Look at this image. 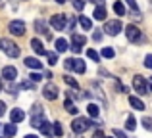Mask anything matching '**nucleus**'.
Here are the masks:
<instances>
[{
  "instance_id": "f257e3e1",
  "label": "nucleus",
  "mask_w": 152,
  "mask_h": 138,
  "mask_svg": "<svg viewBox=\"0 0 152 138\" xmlns=\"http://www.w3.org/2000/svg\"><path fill=\"white\" fill-rule=\"evenodd\" d=\"M93 121H89L87 117H77V119H73V123H71V131L75 132V134H83V132L87 131V129L93 127Z\"/></svg>"
},
{
  "instance_id": "f03ea898",
  "label": "nucleus",
  "mask_w": 152,
  "mask_h": 138,
  "mask_svg": "<svg viewBox=\"0 0 152 138\" xmlns=\"http://www.w3.org/2000/svg\"><path fill=\"white\" fill-rule=\"evenodd\" d=\"M0 50H2V52H6L10 58H18L19 56L18 44H15L14 40H10V38H0Z\"/></svg>"
},
{
  "instance_id": "7ed1b4c3",
  "label": "nucleus",
  "mask_w": 152,
  "mask_h": 138,
  "mask_svg": "<svg viewBox=\"0 0 152 138\" xmlns=\"http://www.w3.org/2000/svg\"><path fill=\"white\" fill-rule=\"evenodd\" d=\"M42 123H45V111H42V108L39 104H35L33 108H31V125L41 129Z\"/></svg>"
},
{
  "instance_id": "20e7f679",
  "label": "nucleus",
  "mask_w": 152,
  "mask_h": 138,
  "mask_svg": "<svg viewBox=\"0 0 152 138\" xmlns=\"http://www.w3.org/2000/svg\"><path fill=\"white\" fill-rule=\"evenodd\" d=\"M133 88L137 90L139 94H148L150 92V86H148V82H146V79L141 77V75H135L133 77Z\"/></svg>"
},
{
  "instance_id": "39448f33",
  "label": "nucleus",
  "mask_w": 152,
  "mask_h": 138,
  "mask_svg": "<svg viewBox=\"0 0 152 138\" xmlns=\"http://www.w3.org/2000/svg\"><path fill=\"white\" fill-rule=\"evenodd\" d=\"M121 21H118V19H112V21H106V25H104V33L106 35H112V37H115V35H119V31H121Z\"/></svg>"
},
{
  "instance_id": "423d86ee",
  "label": "nucleus",
  "mask_w": 152,
  "mask_h": 138,
  "mask_svg": "<svg viewBox=\"0 0 152 138\" xmlns=\"http://www.w3.org/2000/svg\"><path fill=\"white\" fill-rule=\"evenodd\" d=\"M50 25L54 27L56 31H64L67 27V17H66V15H62V14H56V15H52V17H50Z\"/></svg>"
},
{
  "instance_id": "0eeeda50",
  "label": "nucleus",
  "mask_w": 152,
  "mask_h": 138,
  "mask_svg": "<svg viewBox=\"0 0 152 138\" xmlns=\"http://www.w3.org/2000/svg\"><path fill=\"white\" fill-rule=\"evenodd\" d=\"M42 96L46 98V100H56L58 98V86L54 85V82H48V85H45V88H42Z\"/></svg>"
},
{
  "instance_id": "6e6552de",
  "label": "nucleus",
  "mask_w": 152,
  "mask_h": 138,
  "mask_svg": "<svg viewBox=\"0 0 152 138\" xmlns=\"http://www.w3.org/2000/svg\"><path fill=\"white\" fill-rule=\"evenodd\" d=\"M85 42H87V38L83 37V35H77V33H75L73 37H71V44H73V46H71V50H73L75 54H79V52H81V48L85 46Z\"/></svg>"
},
{
  "instance_id": "1a4fd4ad",
  "label": "nucleus",
  "mask_w": 152,
  "mask_h": 138,
  "mask_svg": "<svg viewBox=\"0 0 152 138\" xmlns=\"http://www.w3.org/2000/svg\"><path fill=\"white\" fill-rule=\"evenodd\" d=\"M125 37L129 38L131 42H139L141 40V31H139L135 25H127L125 27Z\"/></svg>"
},
{
  "instance_id": "9d476101",
  "label": "nucleus",
  "mask_w": 152,
  "mask_h": 138,
  "mask_svg": "<svg viewBox=\"0 0 152 138\" xmlns=\"http://www.w3.org/2000/svg\"><path fill=\"white\" fill-rule=\"evenodd\" d=\"M8 29H10L12 35L21 37V35H25V23H23V21H12L10 25H8Z\"/></svg>"
},
{
  "instance_id": "9b49d317",
  "label": "nucleus",
  "mask_w": 152,
  "mask_h": 138,
  "mask_svg": "<svg viewBox=\"0 0 152 138\" xmlns=\"http://www.w3.org/2000/svg\"><path fill=\"white\" fill-rule=\"evenodd\" d=\"M15 77H18V69H15L14 65H6V67L2 69V79H6V81H14Z\"/></svg>"
},
{
  "instance_id": "f8f14e48",
  "label": "nucleus",
  "mask_w": 152,
  "mask_h": 138,
  "mask_svg": "<svg viewBox=\"0 0 152 138\" xmlns=\"http://www.w3.org/2000/svg\"><path fill=\"white\" fill-rule=\"evenodd\" d=\"M35 29H37L39 33L46 35V38H48V40H52V35L48 33V25H46V23L42 21V19H37V21H35Z\"/></svg>"
},
{
  "instance_id": "ddd939ff",
  "label": "nucleus",
  "mask_w": 152,
  "mask_h": 138,
  "mask_svg": "<svg viewBox=\"0 0 152 138\" xmlns=\"http://www.w3.org/2000/svg\"><path fill=\"white\" fill-rule=\"evenodd\" d=\"M129 104H131V108L139 109V111H142V109H146L145 102H142L141 98H137V96H129Z\"/></svg>"
},
{
  "instance_id": "4468645a",
  "label": "nucleus",
  "mask_w": 152,
  "mask_h": 138,
  "mask_svg": "<svg viewBox=\"0 0 152 138\" xmlns=\"http://www.w3.org/2000/svg\"><path fill=\"white\" fill-rule=\"evenodd\" d=\"M41 132L45 136H54V123H48V121H45V123L41 125Z\"/></svg>"
},
{
  "instance_id": "2eb2a0df",
  "label": "nucleus",
  "mask_w": 152,
  "mask_h": 138,
  "mask_svg": "<svg viewBox=\"0 0 152 138\" xmlns=\"http://www.w3.org/2000/svg\"><path fill=\"white\" fill-rule=\"evenodd\" d=\"M31 48H33L37 54H41V56H46V50L42 48V42L39 40V38H33V40H31Z\"/></svg>"
},
{
  "instance_id": "dca6fc26",
  "label": "nucleus",
  "mask_w": 152,
  "mask_h": 138,
  "mask_svg": "<svg viewBox=\"0 0 152 138\" xmlns=\"http://www.w3.org/2000/svg\"><path fill=\"white\" fill-rule=\"evenodd\" d=\"M15 123H8V125H4V136L6 138H14L15 136Z\"/></svg>"
},
{
  "instance_id": "f3484780",
  "label": "nucleus",
  "mask_w": 152,
  "mask_h": 138,
  "mask_svg": "<svg viewBox=\"0 0 152 138\" xmlns=\"http://www.w3.org/2000/svg\"><path fill=\"white\" fill-rule=\"evenodd\" d=\"M10 117H12V123H21V121L25 119V113H23L21 109L15 108L14 111H12V115H10Z\"/></svg>"
},
{
  "instance_id": "a211bd4d",
  "label": "nucleus",
  "mask_w": 152,
  "mask_h": 138,
  "mask_svg": "<svg viewBox=\"0 0 152 138\" xmlns=\"http://www.w3.org/2000/svg\"><path fill=\"white\" fill-rule=\"evenodd\" d=\"M25 65L29 69H41L42 67V64L37 60V58H25Z\"/></svg>"
},
{
  "instance_id": "6ab92c4d",
  "label": "nucleus",
  "mask_w": 152,
  "mask_h": 138,
  "mask_svg": "<svg viewBox=\"0 0 152 138\" xmlns=\"http://www.w3.org/2000/svg\"><path fill=\"white\" fill-rule=\"evenodd\" d=\"M93 15H94V19H98V21H104V19H106V8H104V6L94 8Z\"/></svg>"
},
{
  "instance_id": "aec40b11",
  "label": "nucleus",
  "mask_w": 152,
  "mask_h": 138,
  "mask_svg": "<svg viewBox=\"0 0 152 138\" xmlns=\"http://www.w3.org/2000/svg\"><path fill=\"white\" fill-rule=\"evenodd\" d=\"M73 71H77V73H85L87 71V65L83 60H75L73 58Z\"/></svg>"
},
{
  "instance_id": "412c9836",
  "label": "nucleus",
  "mask_w": 152,
  "mask_h": 138,
  "mask_svg": "<svg viewBox=\"0 0 152 138\" xmlns=\"http://www.w3.org/2000/svg\"><path fill=\"white\" fill-rule=\"evenodd\" d=\"M67 48H69V44H67L66 38H56V50L58 52H66Z\"/></svg>"
},
{
  "instance_id": "4be33fe9",
  "label": "nucleus",
  "mask_w": 152,
  "mask_h": 138,
  "mask_svg": "<svg viewBox=\"0 0 152 138\" xmlns=\"http://www.w3.org/2000/svg\"><path fill=\"white\" fill-rule=\"evenodd\" d=\"M64 108H66L67 111L71 113V115H77V113H79V109H77V108L73 105V102H71L69 98H66V102H64Z\"/></svg>"
},
{
  "instance_id": "5701e85b",
  "label": "nucleus",
  "mask_w": 152,
  "mask_h": 138,
  "mask_svg": "<svg viewBox=\"0 0 152 138\" xmlns=\"http://www.w3.org/2000/svg\"><path fill=\"white\" fill-rule=\"evenodd\" d=\"M79 25H81L85 31H91L93 23H91V19H89V17H85V15H79Z\"/></svg>"
},
{
  "instance_id": "b1692460",
  "label": "nucleus",
  "mask_w": 152,
  "mask_h": 138,
  "mask_svg": "<svg viewBox=\"0 0 152 138\" xmlns=\"http://www.w3.org/2000/svg\"><path fill=\"white\" fill-rule=\"evenodd\" d=\"M114 12L118 15H125V6H123V2H119V0L114 2Z\"/></svg>"
},
{
  "instance_id": "393cba45",
  "label": "nucleus",
  "mask_w": 152,
  "mask_h": 138,
  "mask_svg": "<svg viewBox=\"0 0 152 138\" xmlns=\"http://www.w3.org/2000/svg\"><path fill=\"white\" fill-rule=\"evenodd\" d=\"M125 127H127V131H135V129H137V121H135V117H133V115H129V117H127Z\"/></svg>"
},
{
  "instance_id": "a878e982",
  "label": "nucleus",
  "mask_w": 152,
  "mask_h": 138,
  "mask_svg": "<svg viewBox=\"0 0 152 138\" xmlns=\"http://www.w3.org/2000/svg\"><path fill=\"white\" fill-rule=\"evenodd\" d=\"M64 81H66L69 86H73V88H77V90H79V82L75 81L73 77H69V75H64Z\"/></svg>"
},
{
  "instance_id": "bb28decb",
  "label": "nucleus",
  "mask_w": 152,
  "mask_h": 138,
  "mask_svg": "<svg viewBox=\"0 0 152 138\" xmlns=\"http://www.w3.org/2000/svg\"><path fill=\"white\" fill-rule=\"evenodd\" d=\"M46 60H48L50 65H56V64H58V56H56V52H46Z\"/></svg>"
},
{
  "instance_id": "cd10ccee",
  "label": "nucleus",
  "mask_w": 152,
  "mask_h": 138,
  "mask_svg": "<svg viewBox=\"0 0 152 138\" xmlns=\"http://www.w3.org/2000/svg\"><path fill=\"white\" fill-rule=\"evenodd\" d=\"M87 56H89L91 60H94V61H98V60H100V54H98L94 48H89V50H87Z\"/></svg>"
},
{
  "instance_id": "c85d7f7f",
  "label": "nucleus",
  "mask_w": 152,
  "mask_h": 138,
  "mask_svg": "<svg viewBox=\"0 0 152 138\" xmlns=\"http://www.w3.org/2000/svg\"><path fill=\"white\" fill-rule=\"evenodd\" d=\"M54 136H64V127H62V123H54Z\"/></svg>"
},
{
  "instance_id": "c756f323",
  "label": "nucleus",
  "mask_w": 152,
  "mask_h": 138,
  "mask_svg": "<svg viewBox=\"0 0 152 138\" xmlns=\"http://www.w3.org/2000/svg\"><path fill=\"white\" fill-rule=\"evenodd\" d=\"M102 56H104V58H108V60H112V58L115 56L114 48H104V50H102Z\"/></svg>"
},
{
  "instance_id": "7c9ffc66",
  "label": "nucleus",
  "mask_w": 152,
  "mask_h": 138,
  "mask_svg": "<svg viewBox=\"0 0 152 138\" xmlns=\"http://www.w3.org/2000/svg\"><path fill=\"white\" fill-rule=\"evenodd\" d=\"M89 115H91V117H96V115H98L96 104H89Z\"/></svg>"
},
{
  "instance_id": "2f4dec72",
  "label": "nucleus",
  "mask_w": 152,
  "mask_h": 138,
  "mask_svg": "<svg viewBox=\"0 0 152 138\" xmlns=\"http://www.w3.org/2000/svg\"><path fill=\"white\" fill-rule=\"evenodd\" d=\"M73 8H75L77 12H81L83 8H85V2H83V0H75V2H73Z\"/></svg>"
},
{
  "instance_id": "473e14b6",
  "label": "nucleus",
  "mask_w": 152,
  "mask_h": 138,
  "mask_svg": "<svg viewBox=\"0 0 152 138\" xmlns=\"http://www.w3.org/2000/svg\"><path fill=\"white\" fill-rule=\"evenodd\" d=\"M142 127H145V129H148V131H152V119H150V117L142 119Z\"/></svg>"
},
{
  "instance_id": "72a5a7b5",
  "label": "nucleus",
  "mask_w": 152,
  "mask_h": 138,
  "mask_svg": "<svg viewBox=\"0 0 152 138\" xmlns=\"http://www.w3.org/2000/svg\"><path fill=\"white\" fill-rule=\"evenodd\" d=\"M125 2L129 4V8H131V10H133V12H139V6H137V0H125Z\"/></svg>"
},
{
  "instance_id": "f704fd0d",
  "label": "nucleus",
  "mask_w": 152,
  "mask_h": 138,
  "mask_svg": "<svg viewBox=\"0 0 152 138\" xmlns=\"http://www.w3.org/2000/svg\"><path fill=\"white\" fill-rule=\"evenodd\" d=\"M114 136L115 138H129V136H125V132H123V131H119V129H114Z\"/></svg>"
},
{
  "instance_id": "c9c22d12",
  "label": "nucleus",
  "mask_w": 152,
  "mask_h": 138,
  "mask_svg": "<svg viewBox=\"0 0 152 138\" xmlns=\"http://www.w3.org/2000/svg\"><path fill=\"white\" fill-rule=\"evenodd\" d=\"M31 81H33V82H39V81H41V79H42V75L41 73H31Z\"/></svg>"
},
{
  "instance_id": "e433bc0d",
  "label": "nucleus",
  "mask_w": 152,
  "mask_h": 138,
  "mask_svg": "<svg viewBox=\"0 0 152 138\" xmlns=\"http://www.w3.org/2000/svg\"><path fill=\"white\" fill-rule=\"evenodd\" d=\"M145 65H146L148 69H152V54H148V56L145 58Z\"/></svg>"
},
{
  "instance_id": "4c0bfd02",
  "label": "nucleus",
  "mask_w": 152,
  "mask_h": 138,
  "mask_svg": "<svg viewBox=\"0 0 152 138\" xmlns=\"http://www.w3.org/2000/svg\"><path fill=\"white\" fill-rule=\"evenodd\" d=\"M18 88H23V90H27V88H33V81H31V82H21V85H19Z\"/></svg>"
},
{
  "instance_id": "58836bf2",
  "label": "nucleus",
  "mask_w": 152,
  "mask_h": 138,
  "mask_svg": "<svg viewBox=\"0 0 152 138\" xmlns=\"http://www.w3.org/2000/svg\"><path fill=\"white\" fill-rule=\"evenodd\" d=\"M64 65H66V69H73V58L66 60V61H64Z\"/></svg>"
},
{
  "instance_id": "ea45409f",
  "label": "nucleus",
  "mask_w": 152,
  "mask_h": 138,
  "mask_svg": "<svg viewBox=\"0 0 152 138\" xmlns=\"http://www.w3.org/2000/svg\"><path fill=\"white\" fill-rule=\"evenodd\" d=\"M4 113H6V104H4V102H0V117H2Z\"/></svg>"
},
{
  "instance_id": "a19ab883",
  "label": "nucleus",
  "mask_w": 152,
  "mask_h": 138,
  "mask_svg": "<svg viewBox=\"0 0 152 138\" xmlns=\"http://www.w3.org/2000/svg\"><path fill=\"white\" fill-rule=\"evenodd\" d=\"M93 138H106V136H104V132L100 131V129H98V131L94 132V136H93Z\"/></svg>"
},
{
  "instance_id": "79ce46f5",
  "label": "nucleus",
  "mask_w": 152,
  "mask_h": 138,
  "mask_svg": "<svg viewBox=\"0 0 152 138\" xmlns=\"http://www.w3.org/2000/svg\"><path fill=\"white\" fill-rule=\"evenodd\" d=\"M93 38H94V40H100V38H102V33H98V31H96V33L93 35Z\"/></svg>"
},
{
  "instance_id": "37998d69",
  "label": "nucleus",
  "mask_w": 152,
  "mask_h": 138,
  "mask_svg": "<svg viewBox=\"0 0 152 138\" xmlns=\"http://www.w3.org/2000/svg\"><path fill=\"white\" fill-rule=\"evenodd\" d=\"M91 2H93V4H94V2H96V4H98V6H104V0H91Z\"/></svg>"
},
{
  "instance_id": "c03bdc74",
  "label": "nucleus",
  "mask_w": 152,
  "mask_h": 138,
  "mask_svg": "<svg viewBox=\"0 0 152 138\" xmlns=\"http://www.w3.org/2000/svg\"><path fill=\"white\" fill-rule=\"evenodd\" d=\"M25 138H39V136H35V134H27Z\"/></svg>"
},
{
  "instance_id": "a18cd8bd",
  "label": "nucleus",
  "mask_w": 152,
  "mask_h": 138,
  "mask_svg": "<svg viewBox=\"0 0 152 138\" xmlns=\"http://www.w3.org/2000/svg\"><path fill=\"white\" fill-rule=\"evenodd\" d=\"M56 2H58V4H64V2H66V0H56Z\"/></svg>"
},
{
  "instance_id": "49530a36",
  "label": "nucleus",
  "mask_w": 152,
  "mask_h": 138,
  "mask_svg": "<svg viewBox=\"0 0 152 138\" xmlns=\"http://www.w3.org/2000/svg\"><path fill=\"white\" fill-rule=\"evenodd\" d=\"M0 92H2V81H0Z\"/></svg>"
},
{
  "instance_id": "de8ad7c7",
  "label": "nucleus",
  "mask_w": 152,
  "mask_h": 138,
  "mask_svg": "<svg viewBox=\"0 0 152 138\" xmlns=\"http://www.w3.org/2000/svg\"><path fill=\"white\" fill-rule=\"evenodd\" d=\"M150 82H152V77H150Z\"/></svg>"
}]
</instances>
